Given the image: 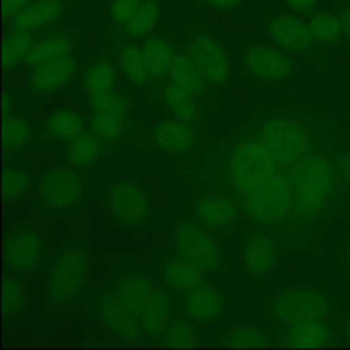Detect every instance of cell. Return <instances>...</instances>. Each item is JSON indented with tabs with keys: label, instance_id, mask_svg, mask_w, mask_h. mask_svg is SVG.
<instances>
[{
	"label": "cell",
	"instance_id": "obj_1",
	"mask_svg": "<svg viewBox=\"0 0 350 350\" xmlns=\"http://www.w3.org/2000/svg\"><path fill=\"white\" fill-rule=\"evenodd\" d=\"M290 185L298 215L304 219H313L323 211L332 191L331 164L323 156L304 157L293 165Z\"/></svg>",
	"mask_w": 350,
	"mask_h": 350
},
{
	"label": "cell",
	"instance_id": "obj_2",
	"mask_svg": "<svg viewBox=\"0 0 350 350\" xmlns=\"http://www.w3.org/2000/svg\"><path fill=\"white\" fill-rule=\"evenodd\" d=\"M89 272V258L83 249L71 246L53 260L45 280V294L53 305H67L74 301L85 286Z\"/></svg>",
	"mask_w": 350,
	"mask_h": 350
},
{
	"label": "cell",
	"instance_id": "obj_3",
	"mask_svg": "<svg viewBox=\"0 0 350 350\" xmlns=\"http://www.w3.org/2000/svg\"><path fill=\"white\" fill-rule=\"evenodd\" d=\"M278 161L260 141L242 142L232 153L230 174L235 190L249 194L276 172Z\"/></svg>",
	"mask_w": 350,
	"mask_h": 350
},
{
	"label": "cell",
	"instance_id": "obj_4",
	"mask_svg": "<svg viewBox=\"0 0 350 350\" xmlns=\"http://www.w3.org/2000/svg\"><path fill=\"white\" fill-rule=\"evenodd\" d=\"M293 204L290 179L282 172H275L264 183L246 194L245 200L249 215L262 224H275L283 220Z\"/></svg>",
	"mask_w": 350,
	"mask_h": 350
},
{
	"label": "cell",
	"instance_id": "obj_5",
	"mask_svg": "<svg viewBox=\"0 0 350 350\" xmlns=\"http://www.w3.org/2000/svg\"><path fill=\"white\" fill-rule=\"evenodd\" d=\"M258 139L273 154L278 164L294 165L308 152V137L293 120L273 118L267 120L260 131Z\"/></svg>",
	"mask_w": 350,
	"mask_h": 350
},
{
	"label": "cell",
	"instance_id": "obj_6",
	"mask_svg": "<svg viewBox=\"0 0 350 350\" xmlns=\"http://www.w3.org/2000/svg\"><path fill=\"white\" fill-rule=\"evenodd\" d=\"M83 194V182L71 168H53L38 183V200L49 211L64 212L75 206Z\"/></svg>",
	"mask_w": 350,
	"mask_h": 350
},
{
	"label": "cell",
	"instance_id": "obj_7",
	"mask_svg": "<svg viewBox=\"0 0 350 350\" xmlns=\"http://www.w3.org/2000/svg\"><path fill=\"white\" fill-rule=\"evenodd\" d=\"M273 314L288 325L323 320L328 312L327 298L314 290L297 288L278 295L272 304Z\"/></svg>",
	"mask_w": 350,
	"mask_h": 350
},
{
	"label": "cell",
	"instance_id": "obj_8",
	"mask_svg": "<svg viewBox=\"0 0 350 350\" xmlns=\"http://www.w3.org/2000/svg\"><path fill=\"white\" fill-rule=\"evenodd\" d=\"M105 201L112 216L126 226H139L150 215V200L146 191L130 180L112 185Z\"/></svg>",
	"mask_w": 350,
	"mask_h": 350
},
{
	"label": "cell",
	"instance_id": "obj_9",
	"mask_svg": "<svg viewBox=\"0 0 350 350\" xmlns=\"http://www.w3.org/2000/svg\"><path fill=\"white\" fill-rule=\"evenodd\" d=\"M175 246L179 256L202 271H209L220 262V252L215 241L193 223H183L176 228Z\"/></svg>",
	"mask_w": 350,
	"mask_h": 350
},
{
	"label": "cell",
	"instance_id": "obj_10",
	"mask_svg": "<svg viewBox=\"0 0 350 350\" xmlns=\"http://www.w3.org/2000/svg\"><path fill=\"white\" fill-rule=\"evenodd\" d=\"M42 239L33 228H18L8 234L4 245L7 267L19 275L36 271L42 257Z\"/></svg>",
	"mask_w": 350,
	"mask_h": 350
},
{
	"label": "cell",
	"instance_id": "obj_11",
	"mask_svg": "<svg viewBox=\"0 0 350 350\" xmlns=\"http://www.w3.org/2000/svg\"><path fill=\"white\" fill-rule=\"evenodd\" d=\"M187 55L193 59L205 81L223 83L231 70L230 59L223 46L206 34H194L187 42Z\"/></svg>",
	"mask_w": 350,
	"mask_h": 350
},
{
	"label": "cell",
	"instance_id": "obj_12",
	"mask_svg": "<svg viewBox=\"0 0 350 350\" xmlns=\"http://www.w3.org/2000/svg\"><path fill=\"white\" fill-rule=\"evenodd\" d=\"M98 316L103 325L120 340H135L142 332L139 316L129 309L113 293H105L98 299Z\"/></svg>",
	"mask_w": 350,
	"mask_h": 350
},
{
	"label": "cell",
	"instance_id": "obj_13",
	"mask_svg": "<svg viewBox=\"0 0 350 350\" xmlns=\"http://www.w3.org/2000/svg\"><path fill=\"white\" fill-rule=\"evenodd\" d=\"M245 64L256 78L267 82L283 81L293 71V64L286 55L265 45L250 46L245 53Z\"/></svg>",
	"mask_w": 350,
	"mask_h": 350
},
{
	"label": "cell",
	"instance_id": "obj_14",
	"mask_svg": "<svg viewBox=\"0 0 350 350\" xmlns=\"http://www.w3.org/2000/svg\"><path fill=\"white\" fill-rule=\"evenodd\" d=\"M75 62L70 55L34 66L30 77L31 88L40 93H51L63 88L72 78Z\"/></svg>",
	"mask_w": 350,
	"mask_h": 350
},
{
	"label": "cell",
	"instance_id": "obj_15",
	"mask_svg": "<svg viewBox=\"0 0 350 350\" xmlns=\"http://www.w3.org/2000/svg\"><path fill=\"white\" fill-rule=\"evenodd\" d=\"M269 33L280 46L297 52L309 49L314 41L309 25L290 15L275 18L269 25Z\"/></svg>",
	"mask_w": 350,
	"mask_h": 350
},
{
	"label": "cell",
	"instance_id": "obj_16",
	"mask_svg": "<svg viewBox=\"0 0 350 350\" xmlns=\"http://www.w3.org/2000/svg\"><path fill=\"white\" fill-rule=\"evenodd\" d=\"M156 144L170 153H183L196 144L194 130L182 119H168L159 123L153 130Z\"/></svg>",
	"mask_w": 350,
	"mask_h": 350
},
{
	"label": "cell",
	"instance_id": "obj_17",
	"mask_svg": "<svg viewBox=\"0 0 350 350\" xmlns=\"http://www.w3.org/2000/svg\"><path fill=\"white\" fill-rule=\"evenodd\" d=\"M196 213L206 227L226 228L235 221L238 209L230 198L208 194L197 201Z\"/></svg>",
	"mask_w": 350,
	"mask_h": 350
},
{
	"label": "cell",
	"instance_id": "obj_18",
	"mask_svg": "<svg viewBox=\"0 0 350 350\" xmlns=\"http://www.w3.org/2000/svg\"><path fill=\"white\" fill-rule=\"evenodd\" d=\"M170 312L171 304L168 295L163 291H154L139 313L142 332L153 339L165 336L170 328Z\"/></svg>",
	"mask_w": 350,
	"mask_h": 350
},
{
	"label": "cell",
	"instance_id": "obj_19",
	"mask_svg": "<svg viewBox=\"0 0 350 350\" xmlns=\"http://www.w3.org/2000/svg\"><path fill=\"white\" fill-rule=\"evenodd\" d=\"M62 11L63 7L59 0H34L19 11L11 23L14 29L30 31L51 23L60 16Z\"/></svg>",
	"mask_w": 350,
	"mask_h": 350
},
{
	"label": "cell",
	"instance_id": "obj_20",
	"mask_svg": "<svg viewBox=\"0 0 350 350\" xmlns=\"http://www.w3.org/2000/svg\"><path fill=\"white\" fill-rule=\"evenodd\" d=\"M243 264L246 269L253 275L267 273L275 264L276 246L275 242L264 235H253L243 247Z\"/></svg>",
	"mask_w": 350,
	"mask_h": 350
},
{
	"label": "cell",
	"instance_id": "obj_21",
	"mask_svg": "<svg viewBox=\"0 0 350 350\" xmlns=\"http://www.w3.org/2000/svg\"><path fill=\"white\" fill-rule=\"evenodd\" d=\"M115 294L129 309L139 316L145 305L154 294V290L146 276L130 273L118 282Z\"/></svg>",
	"mask_w": 350,
	"mask_h": 350
},
{
	"label": "cell",
	"instance_id": "obj_22",
	"mask_svg": "<svg viewBox=\"0 0 350 350\" xmlns=\"http://www.w3.org/2000/svg\"><path fill=\"white\" fill-rule=\"evenodd\" d=\"M221 306L223 302L219 293L205 284L189 291L185 298V309L187 314L197 321H211L216 319Z\"/></svg>",
	"mask_w": 350,
	"mask_h": 350
},
{
	"label": "cell",
	"instance_id": "obj_23",
	"mask_svg": "<svg viewBox=\"0 0 350 350\" xmlns=\"http://www.w3.org/2000/svg\"><path fill=\"white\" fill-rule=\"evenodd\" d=\"M202 272L204 271L201 268L182 258L180 256L179 258L170 260L163 269V275L167 283L174 288L185 293H189L202 284L204 282Z\"/></svg>",
	"mask_w": 350,
	"mask_h": 350
},
{
	"label": "cell",
	"instance_id": "obj_24",
	"mask_svg": "<svg viewBox=\"0 0 350 350\" xmlns=\"http://www.w3.org/2000/svg\"><path fill=\"white\" fill-rule=\"evenodd\" d=\"M141 49L150 78L160 79L170 72L174 53L165 40L160 37L148 38Z\"/></svg>",
	"mask_w": 350,
	"mask_h": 350
},
{
	"label": "cell",
	"instance_id": "obj_25",
	"mask_svg": "<svg viewBox=\"0 0 350 350\" xmlns=\"http://www.w3.org/2000/svg\"><path fill=\"white\" fill-rule=\"evenodd\" d=\"M170 75L174 83L196 94L204 89L205 78L189 55L175 53L170 67Z\"/></svg>",
	"mask_w": 350,
	"mask_h": 350
},
{
	"label": "cell",
	"instance_id": "obj_26",
	"mask_svg": "<svg viewBox=\"0 0 350 350\" xmlns=\"http://www.w3.org/2000/svg\"><path fill=\"white\" fill-rule=\"evenodd\" d=\"M328 340L329 332L321 320L295 324L286 335V345L291 347H321Z\"/></svg>",
	"mask_w": 350,
	"mask_h": 350
},
{
	"label": "cell",
	"instance_id": "obj_27",
	"mask_svg": "<svg viewBox=\"0 0 350 350\" xmlns=\"http://www.w3.org/2000/svg\"><path fill=\"white\" fill-rule=\"evenodd\" d=\"M103 150L101 139L94 133H81L67 146V160L75 167L93 164Z\"/></svg>",
	"mask_w": 350,
	"mask_h": 350
},
{
	"label": "cell",
	"instance_id": "obj_28",
	"mask_svg": "<svg viewBox=\"0 0 350 350\" xmlns=\"http://www.w3.org/2000/svg\"><path fill=\"white\" fill-rule=\"evenodd\" d=\"M71 46H72V44L68 37L60 36V34L51 36V37H46V38L33 44L31 49L29 51V53L26 55L25 59L30 66L34 67V66L42 64L45 62L68 55Z\"/></svg>",
	"mask_w": 350,
	"mask_h": 350
},
{
	"label": "cell",
	"instance_id": "obj_29",
	"mask_svg": "<svg viewBox=\"0 0 350 350\" xmlns=\"http://www.w3.org/2000/svg\"><path fill=\"white\" fill-rule=\"evenodd\" d=\"M46 130L59 139L71 141L83 131V122L78 112L62 108L53 111L46 119Z\"/></svg>",
	"mask_w": 350,
	"mask_h": 350
},
{
	"label": "cell",
	"instance_id": "obj_30",
	"mask_svg": "<svg viewBox=\"0 0 350 350\" xmlns=\"http://www.w3.org/2000/svg\"><path fill=\"white\" fill-rule=\"evenodd\" d=\"M33 36L29 30L12 29L4 38L3 42V67L5 70L12 68L22 57H26L33 46Z\"/></svg>",
	"mask_w": 350,
	"mask_h": 350
},
{
	"label": "cell",
	"instance_id": "obj_31",
	"mask_svg": "<svg viewBox=\"0 0 350 350\" xmlns=\"http://www.w3.org/2000/svg\"><path fill=\"white\" fill-rule=\"evenodd\" d=\"M3 314L5 319L15 317L23 312L27 304V291L15 276L5 275L3 279Z\"/></svg>",
	"mask_w": 350,
	"mask_h": 350
},
{
	"label": "cell",
	"instance_id": "obj_32",
	"mask_svg": "<svg viewBox=\"0 0 350 350\" xmlns=\"http://www.w3.org/2000/svg\"><path fill=\"white\" fill-rule=\"evenodd\" d=\"M119 62L124 75L135 85H144L149 77L142 49L133 44H124L119 52Z\"/></svg>",
	"mask_w": 350,
	"mask_h": 350
},
{
	"label": "cell",
	"instance_id": "obj_33",
	"mask_svg": "<svg viewBox=\"0 0 350 350\" xmlns=\"http://www.w3.org/2000/svg\"><path fill=\"white\" fill-rule=\"evenodd\" d=\"M29 123L16 115H4L3 120V145L7 152H15L23 148L30 139Z\"/></svg>",
	"mask_w": 350,
	"mask_h": 350
},
{
	"label": "cell",
	"instance_id": "obj_34",
	"mask_svg": "<svg viewBox=\"0 0 350 350\" xmlns=\"http://www.w3.org/2000/svg\"><path fill=\"white\" fill-rule=\"evenodd\" d=\"M193 93L183 89L182 86L171 82L165 89V103L172 115L182 120H190L194 118L197 108L191 97Z\"/></svg>",
	"mask_w": 350,
	"mask_h": 350
},
{
	"label": "cell",
	"instance_id": "obj_35",
	"mask_svg": "<svg viewBox=\"0 0 350 350\" xmlns=\"http://www.w3.org/2000/svg\"><path fill=\"white\" fill-rule=\"evenodd\" d=\"M159 5L154 0H142L137 11L124 25L129 34L141 37L148 34L157 22L159 18Z\"/></svg>",
	"mask_w": 350,
	"mask_h": 350
},
{
	"label": "cell",
	"instance_id": "obj_36",
	"mask_svg": "<svg viewBox=\"0 0 350 350\" xmlns=\"http://www.w3.org/2000/svg\"><path fill=\"white\" fill-rule=\"evenodd\" d=\"M116 79L113 66L107 60H97L93 63L83 78V83L89 94L111 90Z\"/></svg>",
	"mask_w": 350,
	"mask_h": 350
},
{
	"label": "cell",
	"instance_id": "obj_37",
	"mask_svg": "<svg viewBox=\"0 0 350 350\" xmlns=\"http://www.w3.org/2000/svg\"><path fill=\"white\" fill-rule=\"evenodd\" d=\"M309 29L313 40L323 44L335 41L343 31L340 16L328 12H317L310 19Z\"/></svg>",
	"mask_w": 350,
	"mask_h": 350
},
{
	"label": "cell",
	"instance_id": "obj_38",
	"mask_svg": "<svg viewBox=\"0 0 350 350\" xmlns=\"http://www.w3.org/2000/svg\"><path fill=\"white\" fill-rule=\"evenodd\" d=\"M92 133H94L101 141L112 142L122 137L124 131V124L122 116L112 115L108 112L94 111L89 120Z\"/></svg>",
	"mask_w": 350,
	"mask_h": 350
},
{
	"label": "cell",
	"instance_id": "obj_39",
	"mask_svg": "<svg viewBox=\"0 0 350 350\" xmlns=\"http://www.w3.org/2000/svg\"><path fill=\"white\" fill-rule=\"evenodd\" d=\"M30 186L29 174L18 167H10L3 175V194L7 200L21 198Z\"/></svg>",
	"mask_w": 350,
	"mask_h": 350
},
{
	"label": "cell",
	"instance_id": "obj_40",
	"mask_svg": "<svg viewBox=\"0 0 350 350\" xmlns=\"http://www.w3.org/2000/svg\"><path fill=\"white\" fill-rule=\"evenodd\" d=\"M227 342L234 347H261L267 345V336L254 325H241L228 334Z\"/></svg>",
	"mask_w": 350,
	"mask_h": 350
},
{
	"label": "cell",
	"instance_id": "obj_41",
	"mask_svg": "<svg viewBox=\"0 0 350 350\" xmlns=\"http://www.w3.org/2000/svg\"><path fill=\"white\" fill-rule=\"evenodd\" d=\"M89 103L94 111L108 112V113L118 115L122 118L127 109V105H126V101L123 100V97H120L118 93H115L112 90L89 94Z\"/></svg>",
	"mask_w": 350,
	"mask_h": 350
},
{
	"label": "cell",
	"instance_id": "obj_42",
	"mask_svg": "<svg viewBox=\"0 0 350 350\" xmlns=\"http://www.w3.org/2000/svg\"><path fill=\"white\" fill-rule=\"evenodd\" d=\"M164 339L165 345L171 347H191L197 345V334L186 323H176L170 327Z\"/></svg>",
	"mask_w": 350,
	"mask_h": 350
},
{
	"label": "cell",
	"instance_id": "obj_43",
	"mask_svg": "<svg viewBox=\"0 0 350 350\" xmlns=\"http://www.w3.org/2000/svg\"><path fill=\"white\" fill-rule=\"evenodd\" d=\"M141 3L142 0H112L109 7L112 21L118 25H126Z\"/></svg>",
	"mask_w": 350,
	"mask_h": 350
},
{
	"label": "cell",
	"instance_id": "obj_44",
	"mask_svg": "<svg viewBox=\"0 0 350 350\" xmlns=\"http://www.w3.org/2000/svg\"><path fill=\"white\" fill-rule=\"evenodd\" d=\"M31 0H3L1 11L3 16L7 21H11L19 11H22Z\"/></svg>",
	"mask_w": 350,
	"mask_h": 350
},
{
	"label": "cell",
	"instance_id": "obj_45",
	"mask_svg": "<svg viewBox=\"0 0 350 350\" xmlns=\"http://www.w3.org/2000/svg\"><path fill=\"white\" fill-rule=\"evenodd\" d=\"M336 168H338V172L339 175L350 183V153H346V154H342L338 157L336 160Z\"/></svg>",
	"mask_w": 350,
	"mask_h": 350
},
{
	"label": "cell",
	"instance_id": "obj_46",
	"mask_svg": "<svg viewBox=\"0 0 350 350\" xmlns=\"http://www.w3.org/2000/svg\"><path fill=\"white\" fill-rule=\"evenodd\" d=\"M284 1L291 10L297 12H308L316 4V0H284Z\"/></svg>",
	"mask_w": 350,
	"mask_h": 350
},
{
	"label": "cell",
	"instance_id": "obj_47",
	"mask_svg": "<svg viewBox=\"0 0 350 350\" xmlns=\"http://www.w3.org/2000/svg\"><path fill=\"white\" fill-rule=\"evenodd\" d=\"M201 1L217 10H231L241 3V0H201Z\"/></svg>",
	"mask_w": 350,
	"mask_h": 350
},
{
	"label": "cell",
	"instance_id": "obj_48",
	"mask_svg": "<svg viewBox=\"0 0 350 350\" xmlns=\"http://www.w3.org/2000/svg\"><path fill=\"white\" fill-rule=\"evenodd\" d=\"M340 21H342V26H343V31L346 34V37L350 41V8L340 12Z\"/></svg>",
	"mask_w": 350,
	"mask_h": 350
},
{
	"label": "cell",
	"instance_id": "obj_49",
	"mask_svg": "<svg viewBox=\"0 0 350 350\" xmlns=\"http://www.w3.org/2000/svg\"><path fill=\"white\" fill-rule=\"evenodd\" d=\"M11 107H12V101H11V98L4 93V96H3V115H8V112L11 111Z\"/></svg>",
	"mask_w": 350,
	"mask_h": 350
},
{
	"label": "cell",
	"instance_id": "obj_50",
	"mask_svg": "<svg viewBox=\"0 0 350 350\" xmlns=\"http://www.w3.org/2000/svg\"><path fill=\"white\" fill-rule=\"evenodd\" d=\"M346 257H347V264H349V268H350V243H349V246H347V254H346Z\"/></svg>",
	"mask_w": 350,
	"mask_h": 350
},
{
	"label": "cell",
	"instance_id": "obj_51",
	"mask_svg": "<svg viewBox=\"0 0 350 350\" xmlns=\"http://www.w3.org/2000/svg\"><path fill=\"white\" fill-rule=\"evenodd\" d=\"M347 338H349V340H350V323H349V325H347Z\"/></svg>",
	"mask_w": 350,
	"mask_h": 350
}]
</instances>
